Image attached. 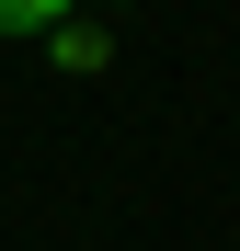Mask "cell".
Masks as SVG:
<instances>
[{
    "mask_svg": "<svg viewBox=\"0 0 240 251\" xmlns=\"http://www.w3.org/2000/svg\"><path fill=\"white\" fill-rule=\"evenodd\" d=\"M46 57H57V69H80V80H92V69H114V34H103V23H80V12H69V23L46 34Z\"/></svg>",
    "mask_w": 240,
    "mask_h": 251,
    "instance_id": "1",
    "label": "cell"
},
{
    "mask_svg": "<svg viewBox=\"0 0 240 251\" xmlns=\"http://www.w3.org/2000/svg\"><path fill=\"white\" fill-rule=\"evenodd\" d=\"M69 0H0V34H57Z\"/></svg>",
    "mask_w": 240,
    "mask_h": 251,
    "instance_id": "2",
    "label": "cell"
}]
</instances>
